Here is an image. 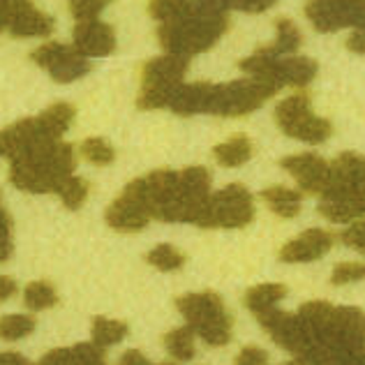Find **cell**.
I'll list each match as a JSON object with an SVG mask.
<instances>
[{"label":"cell","mask_w":365,"mask_h":365,"mask_svg":"<svg viewBox=\"0 0 365 365\" xmlns=\"http://www.w3.org/2000/svg\"><path fill=\"white\" fill-rule=\"evenodd\" d=\"M229 16L222 9H210L195 0L180 16L160 24L158 40L167 53L197 56L213 46L227 33Z\"/></svg>","instance_id":"6da1fadb"},{"label":"cell","mask_w":365,"mask_h":365,"mask_svg":"<svg viewBox=\"0 0 365 365\" xmlns=\"http://www.w3.org/2000/svg\"><path fill=\"white\" fill-rule=\"evenodd\" d=\"M74 171V150L70 143L51 141L31 155L12 160L9 180L21 192L33 195H58L61 185Z\"/></svg>","instance_id":"7a4b0ae2"},{"label":"cell","mask_w":365,"mask_h":365,"mask_svg":"<svg viewBox=\"0 0 365 365\" xmlns=\"http://www.w3.org/2000/svg\"><path fill=\"white\" fill-rule=\"evenodd\" d=\"M176 307L185 317V322L195 329V333L210 347H225L232 340L234 319L217 294H182L176 299Z\"/></svg>","instance_id":"3957f363"},{"label":"cell","mask_w":365,"mask_h":365,"mask_svg":"<svg viewBox=\"0 0 365 365\" xmlns=\"http://www.w3.org/2000/svg\"><path fill=\"white\" fill-rule=\"evenodd\" d=\"M187 65V56L178 53H167L148 61L141 70V93L137 98V107L143 111L169 107L176 88L182 83Z\"/></svg>","instance_id":"277c9868"},{"label":"cell","mask_w":365,"mask_h":365,"mask_svg":"<svg viewBox=\"0 0 365 365\" xmlns=\"http://www.w3.org/2000/svg\"><path fill=\"white\" fill-rule=\"evenodd\" d=\"M280 91L275 83L259 79V76H245L229 83H220L213 102V116H247Z\"/></svg>","instance_id":"5b68a950"},{"label":"cell","mask_w":365,"mask_h":365,"mask_svg":"<svg viewBox=\"0 0 365 365\" xmlns=\"http://www.w3.org/2000/svg\"><path fill=\"white\" fill-rule=\"evenodd\" d=\"M275 123L280 130L292 139H299L305 143H324L331 137V123L319 116H314L310 107V95L296 93L292 98L282 100L275 107Z\"/></svg>","instance_id":"8992f818"},{"label":"cell","mask_w":365,"mask_h":365,"mask_svg":"<svg viewBox=\"0 0 365 365\" xmlns=\"http://www.w3.org/2000/svg\"><path fill=\"white\" fill-rule=\"evenodd\" d=\"M255 220V199L250 190L232 182V185L222 187L215 195L208 197L206 213L199 227L210 229H243Z\"/></svg>","instance_id":"52a82bcc"},{"label":"cell","mask_w":365,"mask_h":365,"mask_svg":"<svg viewBox=\"0 0 365 365\" xmlns=\"http://www.w3.org/2000/svg\"><path fill=\"white\" fill-rule=\"evenodd\" d=\"M107 225L120 234H137L153 220L146 180L137 178L120 192V197L107 208Z\"/></svg>","instance_id":"ba28073f"},{"label":"cell","mask_w":365,"mask_h":365,"mask_svg":"<svg viewBox=\"0 0 365 365\" xmlns=\"http://www.w3.org/2000/svg\"><path fill=\"white\" fill-rule=\"evenodd\" d=\"M257 322L262 324V329L268 335H271V340L277 347L294 354V356H303V354H307L314 347V340L310 331L305 329L301 314L282 312L271 307V310L257 314Z\"/></svg>","instance_id":"9c48e42d"},{"label":"cell","mask_w":365,"mask_h":365,"mask_svg":"<svg viewBox=\"0 0 365 365\" xmlns=\"http://www.w3.org/2000/svg\"><path fill=\"white\" fill-rule=\"evenodd\" d=\"M33 63L51 74L53 81L72 83L79 76L91 70V63L83 53L76 51V46H67L61 42H46L33 51Z\"/></svg>","instance_id":"30bf717a"},{"label":"cell","mask_w":365,"mask_h":365,"mask_svg":"<svg viewBox=\"0 0 365 365\" xmlns=\"http://www.w3.org/2000/svg\"><path fill=\"white\" fill-rule=\"evenodd\" d=\"M0 24L14 37H49L53 33V19L40 12L33 0H3Z\"/></svg>","instance_id":"8fae6325"},{"label":"cell","mask_w":365,"mask_h":365,"mask_svg":"<svg viewBox=\"0 0 365 365\" xmlns=\"http://www.w3.org/2000/svg\"><path fill=\"white\" fill-rule=\"evenodd\" d=\"M282 169H287L299 182V187L305 195H324L326 190L333 185V165H329L324 158L314 155V153H301V155L284 158Z\"/></svg>","instance_id":"7c38bea8"},{"label":"cell","mask_w":365,"mask_h":365,"mask_svg":"<svg viewBox=\"0 0 365 365\" xmlns=\"http://www.w3.org/2000/svg\"><path fill=\"white\" fill-rule=\"evenodd\" d=\"M319 213L338 225L354 222V220L365 215V197L361 190L333 180V185L322 195Z\"/></svg>","instance_id":"4fadbf2b"},{"label":"cell","mask_w":365,"mask_h":365,"mask_svg":"<svg viewBox=\"0 0 365 365\" xmlns=\"http://www.w3.org/2000/svg\"><path fill=\"white\" fill-rule=\"evenodd\" d=\"M74 46L86 58H102L116 49V33L100 19H86L74 26Z\"/></svg>","instance_id":"5bb4252c"},{"label":"cell","mask_w":365,"mask_h":365,"mask_svg":"<svg viewBox=\"0 0 365 365\" xmlns=\"http://www.w3.org/2000/svg\"><path fill=\"white\" fill-rule=\"evenodd\" d=\"M333 247V234L324 229H307L299 238L284 243L280 250V262L284 264H307L322 259Z\"/></svg>","instance_id":"9a60e30c"},{"label":"cell","mask_w":365,"mask_h":365,"mask_svg":"<svg viewBox=\"0 0 365 365\" xmlns=\"http://www.w3.org/2000/svg\"><path fill=\"white\" fill-rule=\"evenodd\" d=\"M217 83H180L174 98L169 102V109L178 116H195V113H213Z\"/></svg>","instance_id":"2e32d148"},{"label":"cell","mask_w":365,"mask_h":365,"mask_svg":"<svg viewBox=\"0 0 365 365\" xmlns=\"http://www.w3.org/2000/svg\"><path fill=\"white\" fill-rule=\"evenodd\" d=\"M42 365H70V363H79V365H104L107 363V347H102L98 342H79L74 347L67 349H51L49 354H44Z\"/></svg>","instance_id":"e0dca14e"},{"label":"cell","mask_w":365,"mask_h":365,"mask_svg":"<svg viewBox=\"0 0 365 365\" xmlns=\"http://www.w3.org/2000/svg\"><path fill=\"white\" fill-rule=\"evenodd\" d=\"M305 16L319 33H338L347 28L342 0H310L305 7Z\"/></svg>","instance_id":"ac0fdd59"},{"label":"cell","mask_w":365,"mask_h":365,"mask_svg":"<svg viewBox=\"0 0 365 365\" xmlns=\"http://www.w3.org/2000/svg\"><path fill=\"white\" fill-rule=\"evenodd\" d=\"M262 199L268 204V208L273 210L277 217L292 220L301 213V204H303V192L284 187V185H271L262 192Z\"/></svg>","instance_id":"d6986e66"},{"label":"cell","mask_w":365,"mask_h":365,"mask_svg":"<svg viewBox=\"0 0 365 365\" xmlns=\"http://www.w3.org/2000/svg\"><path fill=\"white\" fill-rule=\"evenodd\" d=\"M317 63L307 56H287L280 58V79L284 86H296V88H303V86L310 83L317 76Z\"/></svg>","instance_id":"ffe728a7"},{"label":"cell","mask_w":365,"mask_h":365,"mask_svg":"<svg viewBox=\"0 0 365 365\" xmlns=\"http://www.w3.org/2000/svg\"><path fill=\"white\" fill-rule=\"evenodd\" d=\"M333 180L365 192V158L356 155V153L340 155L333 162Z\"/></svg>","instance_id":"44dd1931"},{"label":"cell","mask_w":365,"mask_h":365,"mask_svg":"<svg viewBox=\"0 0 365 365\" xmlns=\"http://www.w3.org/2000/svg\"><path fill=\"white\" fill-rule=\"evenodd\" d=\"M287 296V287L277 284V282H268V284H257L245 294V307L255 317L262 314L266 310H271L277 303Z\"/></svg>","instance_id":"7402d4cb"},{"label":"cell","mask_w":365,"mask_h":365,"mask_svg":"<svg viewBox=\"0 0 365 365\" xmlns=\"http://www.w3.org/2000/svg\"><path fill=\"white\" fill-rule=\"evenodd\" d=\"M252 153H255L252 141L245 137H234V139H229L213 148L217 165H222V167H241L245 162H250Z\"/></svg>","instance_id":"603a6c76"},{"label":"cell","mask_w":365,"mask_h":365,"mask_svg":"<svg viewBox=\"0 0 365 365\" xmlns=\"http://www.w3.org/2000/svg\"><path fill=\"white\" fill-rule=\"evenodd\" d=\"M197 333L195 329L187 324V326H180V329H174L165 335V349L171 354L174 361H190L195 359V351H197Z\"/></svg>","instance_id":"cb8c5ba5"},{"label":"cell","mask_w":365,"mask_h":365,"mask_svg":"<svg viewBox=\"0 0 365 365\" xmlns=\"http://www.w3.org/2000/svg\"><path fill=\"white\" fill-rule=\"evenodd\" d=\"M40 120L44 123V128L49 130L51 137L61 139L63 134L70 130V125L74 120V107L67 102H56L49 109H44L40 113Z\"/></svg>","instance_id":"d4e9b609"},{"label":"cell","mask_w":365,"mask_h":365,"mask_svg":"<svg viewBox=\"0 0 365 365\" xmlns=\"http://www.w3.org/2000/svg\"><path fill=\"white\" fill-rule=\"evenodd\" d=\"M275 31H277V37H275L271 49L277 56H292V53L299 51V46L303 42V35L299 31V26L282 16V19H277V21H275Z\"/></svg>","instance_id":"484cf974"},{"label":"cell","mask_w":365,"mask_h":365,"mask_svg":"<svg viewBox=\"0 0 365 365\" xmlns=\"http://www.w3.org/2000/svg\"><path fill=\"white\" fill-rule=\"evenodd\" d=\"M24 303L28 310L33 312H42L49 310L56 303H58V296H56V289L44 280H35L24 289Z\"/></svg>","instance_id":"4316f807"},{"label":"cell","mask_w":365,"mask_h":365,"mask_svg":"<svg viewBox=\"0 0 365 365\" xmlns=\"http://www.w3.org/2000/svg\"><path fill=\"white\" fill-rule=\"evenodd\" d=\"M91 333H93V340L98 344L111 347V344H118L125 335H128V324L118 319H107V317H95Z\"/></svg>","instance_id":"83f0119b"},{"label":"cell","mask_w":365,"mask_h":365,"mask_svg":"<svg viewBox=\"0 0 365 365\" xmlns=\"http://www.w3.org/2000/svg\"><path fill=\"white\" fill-rule=\"evenodd\" d=\"M146 262L150 266H155L162 273H171V271H178V268L185 264V255H182L180 250H176L174 245L160 243L146 255Z\"/></svg>","instance_id":"f1b7e54d"},{"label":"cell","mask_w":365,"mask_h":365,"mask_svg":"<svg viewBox=\"0 0 365 365\" xmlns=\"http://www.w3.org/2000/svg\"><path fill=\"white\" fill-rule=\"evenodd\" d=\"M81 153H83V158L95 167H107V165H111L113 160H116V150L111 148V143H107L100 137L86 139L81 143Z\"/></svg>","instance_id":"f546056e"},{"label":"cell","mask_w":365,"mask_h":365,"mask_svg":"<svg viewBox=\"0 0 365 365\" xmlns=\"http://www.w3.org/2000/svg\"><path fill=\"white\" fill-rule=\"evenodd\" d=\"M35 331V319L28 314H5L0 322V333L5 340H21Z\"/></svg>","instance_id":"4dcf8cb0"},{"label":"cell","mask_w":365,"mask_h":365,"mask_svg":"<svg viewBox=\"0 0 365 365\" xmlns=\"http://www.w3.org/2000/svg\"><path fill=\"white\" fill-rule=\"evenodd\" d=\"M88 182H86L83 178H79V176H70L67 178L63 185H61V190H58V197H61V201L67 206V208H72V210H76L79 208L83 201H86V197H88Z\"/></svg>","instance_id":"1f68e13d"},{"label":"cell","mask_w":365,"mask_h":365,"mask_svg":"<svg viewBox=\"0 0 365 365\" xmlns=\"http://www.w3.org/2000/svg\"><path fill=\"white\" fill-rule=\"evenodd\" d=\"M192 3H195V0H150L148 12L155 21L167 24V21H171V19L180 16Z\"/></svg>","instance_id":"d6a6232c"},{"label":"cell","mask_w":365,"mask_h":365,"mask_svg":"<svg viewBox=\"0 0 365 365\" xmlns=\"http://www.w3.org/2000/svg\"><path fill=\"white\" fill-rule=\"evenodd\" d=\"M111 0H67L70 12L76 21H86V19H98Z\"/></svg>","instance_id":"836d02e7"},{"label":"cell","mask_w":365,"mask_h":365,"mask_svg":"<svg viewBox=\"0 0 365 365\" xmlns=\"http://www.w3.org/2000/svg\"><path fill=\"white\" fill-rule=\"evenodd\" d=\"M359 280H365V264H359V262L338 264V266L333 268V273H331V282L335 287H342V284H349V282H359Z\"/></svg>","instance_id":"e575fe53"},{"label":"cell","mask_w":365,"mask_h":365,"mask_svg":"<svg viewBox=\"0 0 365 365\" xmlns=\"http://www.w3.org/2000/svg\"><path fill=\"white\" fill-rule=\"evenodd\" d=\"M342 241L344 245L354 247L356 252L365 255V220H354V225H349L347 229L342 232Z\"/></svg>","instance_id":"d590c367"},{"label":"cell","mask_w":365,"mask_h":365,"mask_svg":"<svg viewBox=\"0 0 365 365\" xmlns=\"http://www.w3.org/2000/svg\"><path fill=\"white\" fill-rule=\"evenodd\" d=\"M277 0H225L227 9H238L245 14H262L266 9H271Z\"/></svg>","instance_id":"8d00e7d4"},{"label":"cell","mask_w":365,"mask_h":365,"mask_svg":"<svg viewBox=\"0 0 365 365\" xmlns=\"http://www.w3.org/2000/svg\"><path fill=\"white\" fill-rule=\"evenodd\" d=\"M342 9L347 26L365 28V0H342Z\"/></svg>","instance_id":"74e56055"},{"label":"cell","mask_w":365,"mask_h":365,"mask_svg":"<svg viewBox=\"0 0 365 365\" xmlns=\"http://www.w3.org/2000/svg\"><path fill=\"white\" fill-rule=\"evenodd\" d=\"M236 363L238 365H264L268 363V354L262 347H245L236 356Z\"/></svg>","instance_id":"f35d334b"},{"label":"cell","mask_w":365,"mask_h":365,"mask_svg":"<svg viewBox=\"0 0 365 365\" xmlns=\"http://www.w3.org/2000/svg\"><path fill=\"white\" fill-rule=\"evenodd\" d=\"M9 255H12V220H9L7 208H3V255L0 259L7 262Z\"/></svg>","instance_id":"ab89813d"},{"label":"cell","mask_w":365,"mask_h":365,"mask_svg":"<svg viewBox=\"0 0 365 365\" xmlns=\"http://www.w3.org/2000/svg\"><path fill=\"white\" fill-rule=\"evenodd\" d=\"M347 49L354 51V53L365 56V28H359L356 33H351L347 37Z\"/></svg>","instance_id":"60d3db41"},{"label":"cell","mask_w":365,"mask_h":365,"mask_svg":"<svg viewBox=\"0 0 365 365\" xmlns=\"http://www.w3.org/2000/svg\"><path fill=\"white\" fill-rule=\"evenodd\" d=\"M14 294H16V282L9 275H3L0 277V301L12 299Z\"/></svg>","instance_id":"b9f144b4"},{"label":"cell","mask_w":365,"mask_h":365,"mask_svg":"<svg viewBox=\"0 0 365 365\" xmlns=\"http://www.w3.org/2000/svg\"><path fill=\"white\" fill-rule=\"evenodd\" d=\"M120 363L123 365H146V363H150L143 354L139 351V349H130V351H125L123 356H120Z\"/></svg>","instance_id":"7bdbcfd3"},{"label":"cell","mask_w":365,"mask_h":365,"mask_svg":"<svg viewBox=\"0 0 365 365\" xmlns=\"http://www.w3.org/2000/svg\"><path fill=\"white\" fill-rule=\"evenodd\" d=\"M0 363H19V365H28V359H24V356H19L16 351H3L0 354Z\"/></svg>","instance_id":"ee69618b"},{"label":"cell","mask_w":365,"mask_h":365,"mask_svg":"<svg viewBox=\"0 0 365 365\" xmlns=\"http://www.w3.org/2000/svg\"><path fill=\"white\" fill-rule=\"evenodd\" d=\"M359 363H365V351L361 354V359H359Z\"/></svg>","instance_id":"f6af8a7d"},{"label":"cell","mask_w":365,"mask_h":365,"mask_svg":"<svg viewBox=\"0 0 365 365\" xmlns=\"http://www.w3.org/2000/svg\"><path fill=\"white\" fill-rule=\"evenodd\" d=\"M363 197H365V192H363Z\"/></svg>","instance_id":"bcb514c9"}]
</instances>
